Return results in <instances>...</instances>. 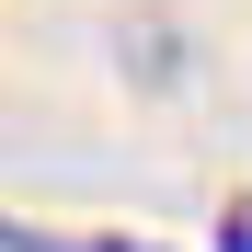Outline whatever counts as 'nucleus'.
<instances>
[{"mask_svg": "<svg viewBox=\"0 0 252 252\" xmlns=\"http://www.w3.org/2000/svg\"><path fill=\"white\" fill-rule=\"evenodd\" d=\"M206 252H252V195H229V206H218V229H206Z\"/></svg>", "mask_w": 252, "mask_h": 252, "instance_id": "obj_2", "label": "nucleus"}, {"mask_svg": "<svg viewBox=\"0 0 252 252\" xmlns=\"http://www.w3.org/2000/svg\"><path fill=\"white\" fill-rule=\"evenodd\" d=\"M0 252H172V241H138V229H34V218H0Z\"/></svg>", "mask_w": 252, "mask_h": 252, "instance_id": "obj_1", "label": "nucleus"}]
</instances>
